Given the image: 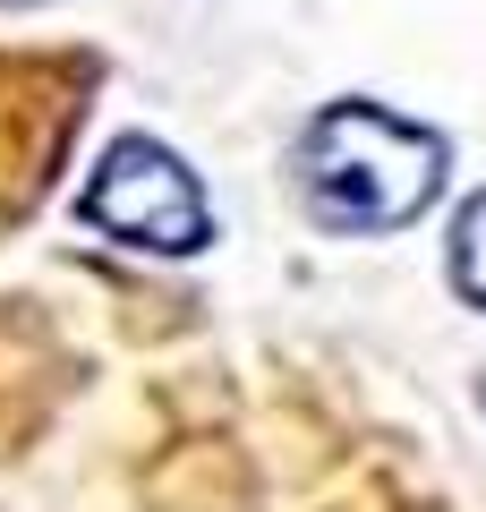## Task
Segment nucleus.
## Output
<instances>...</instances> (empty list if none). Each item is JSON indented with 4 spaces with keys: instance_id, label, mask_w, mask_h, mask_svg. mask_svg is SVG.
<instances>
[{
    "instance_id": "7ed1b4c3",
    "label": "nucleus",
    "mask_w": 486,
    "mask_h": 512,
    "mask_svg": "<svg viewBox=\"0 0 486 512\" xmlns=\"http://www.w3.org/2000/svg\"><path fill=\"white\" fill-rule=\"evenodd\" d=\"M452 291L486 316V188L461 205V222H452Z\"/></svg>"
},
{
    "instance_id": "f257e3e1",
    "label": "nucleus",
    "mask_w": 486,
    "mask_h": 512,
    "mask_svg": "<svg viewBox=\"0 0 486 512\" xmlns=\"http://www.w3.org/2000/svg\"><path fill=\"white\" fill-rule=\"evenodd\" d=\"M299 205L342 239H376V231H401L418 222L435 197H444V171H452V146L435 137L427 120H401L393 103H324L316 120L299 128Z\"/></svg>"
},
{
    "instance_id": "20e7f679",
    "label": "nucleus",
    "mask_w": 486,
    "mask_h": 512,
    "mask_svg": "<svg viewBox=\"0 0 486 512\" xmlns=\"http://www.w3.org/2000/svg\"><path fill=\"white\" fill-rule=\"evenodd\" d=\"M0 9H43V0H0Z\"/></svg>"
},
{
    "instance_id": "f03ea898",
    "label": "nucleus",
    "mask_w": 486,
    "mask_h": 512,
    "mask_svg": "<svg viewBox=\"0 0 486 512\" xmlns=\"http://www.w3.org/2000/svg\"><path fill=\"white\" fill-rule=\"evenodd\" d=\"M86 222L145 256H197L214 239V205H205L197 171L162 137H111L86 180Z\"/></svg>"
}]
</instances>
